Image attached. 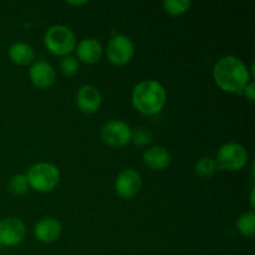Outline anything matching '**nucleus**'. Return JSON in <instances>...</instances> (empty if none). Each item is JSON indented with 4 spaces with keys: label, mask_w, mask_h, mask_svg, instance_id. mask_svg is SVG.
I'll list each match as a JSON object with an SVG mask.
<instances>
[{
    "label": "nucleus",
    "mask_w": 255,
    "mask_h": 255,
    "mask_svg": "<svg viewBox=\"0 0 255 255\" xmlns=\"http://www.w3.org/2000/svg\"><path fill=\"white\" fill-rule=\"evenodd\" d=\"M213 79L227 92H241L248 85L251 74L247 65L236 56H224L213 67Z\"/></svg>",
    "instance_id": "f257e3e1"
},
{
    "label": "nucleus",
    "mask_w": 255,
    "mask_h": 255,
    "mask_svg": "<svg viewBox=\"0 0 255 255\" xmlns=\"http://www.w3.org/2000/svg\"><path fill=\"white\" fill-rule=\"evenodd\" d=\"M166 90L156 80L138 82L132 91L133 107L143 115L158 114L166 105Z\"/></svg>",
    "instance_id": "f03ea898"
},
{
    "label": "nucleus",
    "mask_w": 255,
    "mask_h": 255,
    "mask_svg": "<svg viewBox=\"0 0 255 255\" xmlns=\"http://www.w3.org/2000/svg\"><path fill=\"white\" fill-rule=\"evenodd\" d=\"M29 187L37 192H50L60 182V171L56 166L46 162H39L31 166L26 174Z\"/></svg>",
    "instance_id": "7ed1b4c3"
},
{
    "label": "nucleus",
    "mask_w": 255,
    "mask_h": 255,
    "mask_svg": "<svg viewBox=\"0 0 255 255\" xmlns=\"http://www.w3.org/2000/svg\"><path fill=\"white\" fill-rule=\"evenodd\" d=\"M44 44L54 55L66 56L76 46V37L72 30L65 25H54L45 32Z\"/></svg>",
    "instance_id": "20e7f679"
},
{
    "label": "nucleus",
    "mask_w": 255,
    "mask_h": 255,
    "mask_svg": "<svg viewBox=\"0 0 255 255\" xmlns=\"http://www.w3.org/2000/svg\"><path fill=\"white\" fill-rule=\"evenodd\" d=\"M216 164L227 171H239L248 162V152L242 144L228 142L223 144L217 152Z\"/></svg>",
    "instance_id": "39448f33"
},
{
    "label": "nucleus",
    "mask_w": 255,
    "mask_h": 255,
    "mask_svg": "<svg viewBox=\"0 0 255 255\" xmlns=\"http://www.w3.org/2000/svg\"><path fill=\"white\" fill-rule=\"evenodd\" d=\"M131 132L128 125L119 120L106 122L101 128V138L109 146L121 148L131 141Z\"/></svg>",
    "instance_id": "423d86ee"
},
{
    "label": "nucleus",
    "mask_w": 255,
    "mask_h": 255,
    "mask_svg": "<svg viewBox=\"0 0 255 255\" xmlns=\"http://www.w3.org/2000/svg\"><path fill=\"white\" fill-rule=\"evenodd\" d=\"M134 54V45L126 35H116L107 45V57L115 65L127 64Z\"/></svg>",
    "instance_id": "0eeeda50"
},
{
    "label": "nucleus",
    "mask_w": 255,
    "mask_h": 255,
    "mask_svg": "<svg viewBox=\"0 0 255 255\" xmlns=\"http://www.w3.org/2000/svg\"><path fill=\"white\" fill-rule=\"evenodd\" d=\"M26 228L22 221L15 217L0 219V246L15 247L22 242Z\"/></svg>",
    "instance_id": "6e6552de"
},
{
    "label": "nucleus",
    "mask_w": 255,
    "mask_h": 255,
    "mask_svg": "<svg viewBox=\"0 0 255 255\" xmlns=\"http://www.w3.org/2000/svg\"><path fill=\"white\" fill-rule=\"evenodd\" d=\"M142 187V179L134 169H126L117 176L115 181V191L120 197L129 199L136 196Z\"/></svg>",
    "instance_id": "1a4fd4ad"
},
{
    "label": "nucleus",
    "mask_w": 255,
    "mask_h": 255,
    "mask_svg": "<svg viewBox=\"0 0 255 255\" xmlns=\"http://www.w3.org/2000/svg\"><path fill=\"white\" fill-rule=\"evenodd\" d=\"M102 97L97 87L92 85H84L76 94V105L85 114H94L100 109Z\"/></svg>",
    "instance_id": "9d476101"
},
{
    "label": "nucleus",
    "mask_w": 255,
    "mask_h": 255,
    "mask_svg": "<svg viewBox=\"0 0 255 255\" xmlns=\"http://www.w3.org/2000/svg\"><path fill=\"white\" fill-rule=\"evenodd\" d=\"M29 75L34 86L40 87V89H46V87L52 86L55 80H56L54 67L46 61L34 62L30 67Z\"/></svg>",
    "instance_id": "9b49d317"
},
{
    "label": "nucleus",
    "mask_w": 255,
    "mask_h": 255,
    "mask_svg": "<svg viewBox=\"0 0 255 255\" xmlns=\"http://www.w3.org/2000/svg\"><path fill=\"white\" fill-rule=\"evenodd\" d=\"M34 234L41 243H52L61 234V224L54 218H44L35 224Z\"/></svg>",
    "instance_id": "f8f14e48"
},
{
    "label": "nucleus",
    "mask_w": 255,
    "mask_h": 255,
    "mask_svg": "<svg viewBox=\"0 0 255 255\" xmlns=\"http://www.w3.org/2000/svg\"><path fill=\"white\" fill-rule=\"evenodd\" d=\"M77 56L86 64H95L102 56V45L94 37H86L77 44Z\"/></svg>",
    "instance_id": "ddd939ff"
},
{
    "label": "nucleus",
    "mask_w": 255,
    "mask_h": 255,
    "mask_svg": "<svg viewBox=\"0 0 255 255\" xmlns=\"http://www.w3.org/2000/svg\"><path fill=\"white\" fill-rule=\"evenodd\" d=\"M143 162L147 167L153 171H161L168 167L171 162V154L164 147L153 146L144 151Z\"/></svg>",
    "instance_id": "4468645a"
},
{
    "label": "nucleus",
    "mask_w": 255,
    "mask_h": 255,
    "mask_svg": "<svg viewBox=\"0 0 255 255\" xmlns=\"http://www.w3.org/2000/svg\"><path fill=\"white\" fill-rule=\"evenodd\" d=\"M7 54H9L10 60L16 65L30 64L35 57V51L31 45L24 41H16L10 45Z\"/></svg>",
    "instance_id": "2eb2a0df"
},
{
    "label": "nucleus",
    "mask_w": 255,
    "mask_h": 255,
    "mask_svg": "<svg viewBox=\"0 0 255 255\" xmlns=\"http://www.w3.org/2000/svg\"><path fill=\"white\" fill-rule=\"evenodd\" d=\"M237 228L244 237H253L255 234V213L253 211L246 212L237 221Z\"/></svg>",
    "instance_id": "dca6fc26"
},
{
    "label": "nucleus",
    "mask_w": 255,
    "mask_h": 255,
    "mask_svg": "<svg viewBox=\"0 0 255 255\" xmlns=\"http://www.w3.org/2000/svg\"><path fill=\"white\" fill-rule=\"evenodd\" d=\"M7 189L14 196H22L29 191V182H27L26 174H15L10 178L7 183Z\"/></svg>",
    "instance_id": "f3484780"
},
{
    "label": "nucleus",
    "mask_w": 255,
    "mask_h": 255,
    "mask_svg": "<svg viewBox=\"0 0 255 255\" xmlns=\"http://www.w3.org/2000/svg\"><path fill=\"white\" fill-rule=\"evenodd\" d=\"M217 164L209 157H203V158L198 159V162L194 166V172H196L197 176L202 177V178H208L212 174L216 172Z\"/></svg>",
    "instance_id": "a211bd4d"
},
{
    "label": "nucleus",
    "mask_w": 255,
    "mask_h": 255,
    "mask_svg": "<svg viewBox=\"0 0 255 255\" xmlns=\"http://www.w3.org/2000/svg\"><path fill=\"white\" fill-rule=\"evenodd\" d=\"M191 5V0H166L163 1V9L171 15H181L186 12Z\"/></svg>",
    "instance_id": "6ab92c4d"
},
{
    "label": "nucleus",
    "mask_w": 255,
    "mask_h": 255,
    "mask_svg": "<svg viewBox=\"0 0 255 255\" xmlns=\"http://www.w3.org/2000/svg\"><path fill=\"white\" fill-rule=\"evenodd\" d=\"M131 141L138 147L146 146V144L151 143L152 141L151 131L147 128H143V127H138V128L131 132Z\"/></svg>",
    "instance_id": "aec40b11"
},
{
    "label": "nucleus",
    "mask_w": 255,
    "mask_h": 255,
    "mask_svg": "<svg viewBox=\"0 0 255 255\" xmlns=\"http://www.w3.org/2000/svg\"><path fill=\"white\" fill-rule=\"evenodd\" d=\"M60 69L65 76H72L79 70V62L75 57L72 56H65L60 62Z\"/></svg>",
    "instance_id": "412c9836"
},
{
    "label": "nucleus",
    "mask_w": 255,
    "mask_h": 255,
    "mask_svg": "<svg viewBox=\"0 0 255 255\" xmlns=\"http://www.w3.org/2000/svg\"><path fill=\"white\" fill-rule=\"evenodd\" d=\"M244 92H246V96L248 97L251 101H254V99H255V85H254V82H248V85L244 87Z\"/></svg>",
    "instance_id": "4be33fe9"
},
{
    "label": "nucleus",
    "mask_w": 255,
    "mask_h": 255,
    "mask_svg": "<svg viewBox=\"0 0 255 255\" xmlns=\"http://www.w3.org/2000/svg\"><path fill=\"white\" fill-rule=\"evenodd\" d=\"M67 4H70V5H84V4H86V0H81V1H66Z\"/></svg>",
    "instance_id": "5701e85b"
},
{
    "label": "nucleus",
    "mask_w": 255,
    "mask_h": 255,
    "mask_svg": "<svg viewBox=\"0 0 255 255\" xmlns=\"http://www.w3.org/2000/svg\"><path fill=\"white\" fill-rule=\"evenodd\" d=\"M251 203H252V207L255 206V201H254V189H253V191H252V193H251Z\"/></svg>",
    "instance_id": "b1692460"
}]
</instances>
